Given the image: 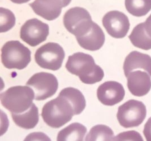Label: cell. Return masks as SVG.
<instances>
[{"mask_svg":"<svg viewBox=\"0 0 151 141\" xmlns=\"http://www.w3.org/2000/svg\"><path fill=\"white\" fill-rule=\"evenodd\" d=\"M15 17L14 14L7 9H0V31L6 32L14 27Z\"/></svg>","mask_w":151,"mask_h":141,"instance_id":"cell-21","label":"cell"},{"mask_svg":"<svg viewBox=\"0 0 151 141\" xmlns=\"http://www.w3.org/2000/svg\"><path fill=\"white\" fill-rule=\"evenodd\" d=\"M59 95L67 99L72 105L74 115L81 114L86 106L84 96L78 89L74 87H66L61 90Z\"/></svg>","mask_w":151,"mask_h":141,"instance_id":"cell-16","label":"cell"},{"mask_svg":"<svg viewBox=\"0 0 151 141\" xmlns=\"http://www.w3.org/2000/svg\"><path fill=\"white\" fill-rule=\"evenodd\" d=\"M135 69L144 70L151 76V57L137 51L131 52L124 62V70L126 77Z\"/></svg>","mask_w":151,"mask_h":141,"instance_id":"cell-14","label":"cell"},{"mask_svg":"<svg viewBox=\"0 0 151 141\" xmlns=\"http://www.w3.org/2000/svg\"><path fill=\"white\" fill-rule=\"evenodd\" d=\"M129 38L134 47L145 50L151 49V37L145 31L144 23L134 27Z\"/></svg>","mask_w":151,"mask_h":141,"instance_id":"cell-18","label":"cell"},{"mask_svg":"<svg viewBox=\"0 0 151 141\" xmlns=\"http://www.w3.org/2000/svg\"><path fill=\"white\" fill-rule=\"evenodd\" d=\"M144 27L147 34L151 37V14L144 22Z\"/></svg>","mask_w":151,"mask_h":141,"instance_id":"cell-24","label":"cell"},{"mask_svg":"<svg viewBox=\"0 0 151 141\" xmlns=\"http://www.w3.org/2000/svg\"><path fill=\"white\" fill-rule=\"evenodd\" d=\"M74 115V108L69 101L59 95L55 99L48 102L42 108L43 120L53 128L62 127L70 121Z\"/></svg>","mask_w":151,"mask_h":141,"instance_id":"cell-2","label":"cell"},{"mask_svg":"<svg viewBox=\"0 0 151 141\" xmlns=\"http://www.w3.org/2000/svg\"><path fill=\"white\" fill-rule=\"evenodd\" d=\"M143 134L147 141H151V117L144 125Z\"/></svg>","mask_w":151,"mask_h":141,"instance_id":"cell-23","label":"cell"},{"mask_svg":"<svg viewBox=\"0 0 151 141\" xmlns=\"http://www.w3.org/2000/svg\"><path fill=\"white\" fill-rule=\"evenodd\" d=\"M114 133L109 127L97 125L90 130L85 141H113Z\"/></svg>","mask_w":151,"mask_h":141,"instance_id":"cell-20","label":"cell"},{"mask_svg":"<svg viewBox=\"0 0 151 141\" xmlns=\"http://www.w3.org/2000/svg\"><path fill=\"white\" fill-rule=\"evenodd\" d=\"M49 34L47 24L36 18L28 20L22 26L21 39L29 46L35 47L47 40Z\"/></svg>","mask_w":151,"mask_h":141,"instance_id":"cell-8","label":"cell"},{"mask_svg":"<svg viewBox=\"0 0 151 141\" xmlns=\"http://www.w3.org/2000/svg\"><path fill=\"white\" fill-rule=\"evenodd\" d=\"M81 47L90 51L99 50L103 46L105 37L103 29L97 24L94 23L88 32L80 37H76Z\"/></svg>","mask_w":151,"mask_h":141,"instance_id":"cell-13","label":"cell"},{"mask_svg":"<svg viewBox=\"0 0 151 141\" xmlns=\"http://www.w3.org/2000/svg\"><path fill=\"white\" fill-rule=\"evenodd\" d=\"M12 2H13V3L15 4H24L26 3L28 1H29L30 0H10Z\"/></svg>","mask_w":151,"mask_h":141,"instance_id":"cell-25","label":"cell"},{"mask_svg":"<svg viewBox=\"0 0 151 141\" xmlns=\"http://www.w3.org/2000/svg\"><path fill=\"white\" fill-rule=\"evenodd\" d=\"M71 0H35L29 4L37 15L46 20H53L61 13L63 7L68 6Z\"/></svg>","mask_w":151,"mask_h":141,"instance_id":"cell-10","label":"cell"},{"mask_svg":"<svg viewBox=\"0 0 151 141\" xmlns=\"http://www.w3.org/2000/svg\"><path fill=\"white\" fill-rule=\"evenodd\" d=\"M12 116L17 125L25 129L34 128L39 120V110L34 103L27 111L18 114H12Z\"/></svg>","mask_w":151,"mask_h":141,"instance_id":"cell-15","label":"cell"},{"mask_svg":"<svg viewBox=\"0 0 151 141\" xmlns=\"http://www.w3.org/2000/svg\"><path fill=\"white\" fill-rule=\"evenodd\" d=\"M143 141L139 133L134 131L124 132L117 135L113 138V141Z\"/></svg>","mask_w":151,"mask_h":141,"instance_id":"cell-22","label":"cell"},{"mask_svg":"<svg viewBox=\"0 0 151 141\" xmlns=\"http://www.w3.org/2000/svg\"><path fill=\"white\" fill-rule=\"evenodd\" d=\"M127 87L131 93L136 97L148 94L151 89V76L145 71H133L127 77Z\"/></svg>","mask_w":151,"mask_h":141,"instance_id":"cell-12","label":"cell"},{"mask_svg":"<svg viewBox=\"0 0 151 141\" xmlns=\"http://www.w3.org/2000/svg\"><path fill=\"white\" fill-rule=\"evenodd\" d=\"M65 57L64 50L55 42H48L42 45L35 54V61L40 67L52 71L61 67Z\"/></svg>","mask_w":151,"mask_h":141,"instance_id":"cell-6","label":"cell"},{"mask_svg":"<svg viewBox=\"0 0 151 141\" xmlns=\"http://www.w3.org/2000/svg\"><path fill=\"white\" fill-rule=\"evenodd\" d=\"M125 90L122 85L117 81H106L100 85L97 90L99 101L105 106H112L124 99Z\"/></svg>","mask_w":151,"mask_h":141,"instance_id":"cell-11","label":"cell"},{"mask_svg":"<svg viewBox=\"0 0 151 141\" xmlns=\"http://www.w3.org/2000/svg\"><path fill=\"white\" fill-rule=\"evenodd\" d=\"M31 51L19 41H9L1 49V61L8 69H23L31 60Z\"/></svg>","mask_w":151,"mask_h":141,"instance_id":"cell-4","label":"cell"},{"mask_svg":"<svg viewBox=\"0 0 151 141\" xmlns=\"http://www.w3.org/2000/svg\"><path fill=\"white\" fill-rule=\"evenodd\" d=\"M67 70L78 76L86 84H94L103 80V69L97 65L93 58L89 54L78 52L69 56L66 64Z\"/></svg>","mask_w":151,"mask_h":141,"instance_id":"cell-1","label":"cell"},{"mask_svg":"<svg viewBox=\"0 0 151 141\" xmlns=\"http://www.w3.org/2000/svg\"><path fill=\"white\" fill-rule=\"evenodd\" d=\"M127 11L133 16L141 17L151 10V0H125Z\"/></svg>","mask_w":151,"mask_h":141,"instance_id":"cell-19","label":"cell"},{"mask_svg":"<svg viewBox=\"0 0 151 141\" xmlns=\"http://www.w3.org/2000/svg\"><path fill=\"white\" fill-rule=\"evenodd\" d=\"M147 115L146 107L142 102L130 99L120 106L117 117L119 124L124 128L139 127Z\"/></svg>","mask_w":151,"mask_h":141,"instance_id":"cell-5","label":"cell"},{"mask_svg":"<svg viewBox=\"0 0 151 141\" xmlns=\"http://www.w3.org/2000/svg\"><path fill=\"white\" fill-rule=\"evenodd\" d=\"M26 85L34 90L36 101H43L52 97L58 87L55 76L44 72L34 74L28 80Z\"/></svg>","mask_w":151,"mask_h":141,"instance_id":"cell-7","label":"cell"},{"mask_svg":"<svg viewBox=\"0 0 151 141\" xmlns=\"http://www.w3.org/2000/svg\"><path fill=\"white\" fill-rule=\"evenodd\" d=\"M0 98L4 107L12 114H18L27 111L32 106L34 91L28 86H15L2 93Z\"/></svg>","mask_w":151,"mask_h":141,"instance_id":"cell-3","label":"cell"},{"mask_svg":"<svg viewBox=\"0 0 151 141\" xmlns=\"http://www.w3.org/2000/svg\"><path fill=\"white\" fill-rule=\"evenodd\" d=\"M87 133V128L83 125L78 123H73L61 130L58 134L57 141H82Z\"/></svg>","mask_w":151,"mask_h":141,"instance_id":"cell-17","label":"cell"},{"mask_svg":"<svg viewBox=\"0 0 151 141\" xmlns=\"http://www.w3.org/2000/svg\"><path fill=\"white\" fill-rule=\"evenodd\" d=\"M103 24L108 34L116 39H122L128 33L130 21L124 14L119 11H110L103 18Z\"/></svg>","mask_w":151,"mask_h":141,"instance_id":"cell-9","label":"cell"}]
</instances>
